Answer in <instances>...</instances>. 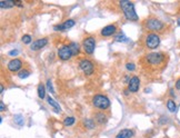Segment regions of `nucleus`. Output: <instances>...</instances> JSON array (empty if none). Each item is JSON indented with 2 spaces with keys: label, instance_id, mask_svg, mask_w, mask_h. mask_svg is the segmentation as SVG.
Listing matches in <instances>:
<instances>
[{
  "label": "nucleus",
  "instance_id": "nucleus-1",
  "mask_svg": "<svg viewBox=\"0 0 180 138\" xmlns=\"http://www.w3.org/2000/svg\"><path fill=\"white\" fill-rule=\"evenodd\" d=\"M120 7L122 9L124 17L129 21H138L139 17L137 15L136 10H135V5L132 3H130L129 0H121L119 3Z\"/></svg>",
  "mask_w": 180,
  "mask_h": 138
},
{
  "label": "nucleus",
  "instance_id": "nucleus-2",
  "mask_svg": "<svg viewBox=\"0 0 180 138\" xmlns=\"http://www.w3.org/2000/svg\"><path fill=\"white\" fill-rule=\"evenodd\" d=\"M93 105L99 110H106L110 107V100L107 96L102 94H97L93 97Z\"/></svg>",
  "mask_w": 180,
  "mask_h": 138
},
{
  "label": "nucleus",
  "instance_id": "nucleus-3",
  "mask_svg": "<svg viewBox=\"0 0 180 138\" xmlns=\"http://www.w3.org/2000/svg\"><path fill=\"white\" fill-rule=\"evenodd\" d=\"M145 28L150 31H162L165 29V24L161 20H159L158 18H148L145 21Z\"/></svg>",
  "mask_w": 180,
  "mask_h": 138
},
{
  "label": "nucleus",
  "instance_id": "nucleus-4",
  "mask_svg": "<svg viewBox=\"0 0 180 138\" xmlns=\"http://www.w3.org/2000/svg\"><path fill=\"white\" fill-rule=\"evenodd\" d=\"M145 60L149 66L157 67L165 61V55L161 52H150L145 57Z\"/></svg>",
  "mask_w": 180,
  "mask_h": 138
},
{
  "label": "nucleus",
  "instance_id": "nucleus-5",
  "mask_svg": "<svg viewBox=\"0 0 180 138\" xmlns=\"http://www.w3.org/2000/svg\"><path fill=\"white\" fill-rule=\"evenodd\" d=\"M160 45V37L155 32H150L145 38V46L148 49H156Z\"/></svg>",
  "mask_w": 180,
  "mask_h": 138
},
{
  "label": "nucleus",
  "instance_id": "nucleus-6",
  "mask_svg": "<svg viewBox=\"0 0 180 138\" xmlns=\"http://www.w3.org/2000/svg\"><path fill=\"white\" fill-rule=\"evenodd\" d=\"M82 48L87 55H93L95 52L96 48V39L93 36H89V37L85 38L82 41Z\"/></svg>",
  "mask_w": 180,
  "mask_h": 138
},
{
  "label": "nucleus",
  "instance_id": "nucleus-7",
  "mask_svg": "<svg viewBox=\"0 0 180 138\" xmlns=\"http://www.w3.org/2000/svg\"><path fill=\"white\" fill-rule=\"evenodd\" d=\"M79 67L87 76L93 75V72H95V67H93V61H90L87 58H82V59L79 60Z\"/></svg>",
  "mask_w": 180,
  "mask_h": 138
},
{
  "label": "nucleus",
  "instance_id": "nucleus-8",
  "mask_svg": "<svg viewBox=\"0 0 180 138\" xmlns=\"http://www.w3.org/2000/svg\"><path fill=\"white\" fill-rule=\"evenodd\" d=\"M58 57L61 60H63V61L70 59L71 57H72V52H71L69 45H62V46L59 48L58 49Z\"/></svg>",
  "mask_w": 180,
  "mask_h": 138
},
{
  "label": "nucleus",
  "instance_id": "nucleus-9",
  "mask_svg": "<svg viewBox=\"0 0 180 138\" xmlns=\"http://www.w3.org/2000/svg\"><path fill=\"white\" fill-rule=\"evenodd\" d=\"M21 67H22V60L19 59V58H15V59L10 60V61L8 62V69L12 72H20V70H21V69H20Z\"/></svg>",
  "mask_w": 180,
  "mask_h": 138
},
{
  "label": "nucleus",
  "instance_id": "nucleus-10",
  "mask_svg": "<svg viewBox=\"0 0 180 138\" xmlns=\"http://www.w3.org/2000/svg\"><path fill=\"white\" fill-rule=\"evenodd\" d=\"M139 87H140V79L138 76H134L130 79L129 84H128V90L130 93H137L139 90Z\"/></svg>",
  "mask_w": 180,
  "mask_h": 138
},
{
  "label": "nucleus",
  "instance_id": "nucleus-11",
  "mask_svg": "<svg viewBox=\"0 0 180 138\" xmlns=\"http://www.w3.org/2000/svg\"><path fill=\"white\" fill-rule=\"evenodd\" d=\"M47 45H48V39H47V38L37 39L31 44V46H30V49L34 50V51H37V50H39V49H41V48H44L45 46H47Z\"/></svg>",
  "mask_w": 180,
  "mask_h": 138
},
{
  "label": "nucleus",
  "instance_id": "nucleus-12",
  "mask_svg": "<svg viewBox=\"0 0 180 138\" xmlns=\"http://www.w3.org/2000/svg\"><path fill=\"white\" fill-rule=\"evenodd\" d=\"M75 25H76L75 20H73V19H68V20H66L65 22H62L61 25L54 26V29L55 30H67V29H70V28H72Z\"/></svg>",
  "mask_w": 180,
  "mask_h": 138
},
{
  "label": "nucleus",
  "instance_id": "nucleus-13",
  "mask_svg": "<svg viewBox=\"0 0 180 138\" xmlns=\"http://www.w3.org/2000/svg\"><path fill=\"white\" fill-rule=\"evenodd\" d=\"M116 31H117V26L108 25V26H106V27L102 28L100 34H101V36H103V37H109V36H112Z\"/></svg>",
  "mask_w": 180,
  "mask_h": 138
},
{
  "label": "nucleus",
  "instance_id": "nucleus-14",
  "mask_svg": "<svg viewBox=\"0 0 180 138\" xmlns=\"http://www.w3.org/2000/svg\"><path fill=\"white\" fill-rule=\"evenodd\" d=\"M135 136V131L132 129H122L118 133L116 138H131Z\"/></svg>",
  "mask_w": 180,
  "mask_h": 138
},
{
  "label": "nucleus",
  "instance_id": "nucleus-15",
  "mask_svg": "<svg viewBox=\"0 0 180 138\" xmlns=\"http://www.w3.org/2000/svg\"><path fill=\"white\" fill-rule=\"evenodd\" d=\"M95 120L97 121L99 125H103V124L107 123L108 117H107V115H106V114L99 111V113H95Z\"/></svg>",
  "mask_w": 180,
  "mask_h": 138
},
{
  "label": "nucleus",
  "instance_id": "nucleus-16",
  "mask_svg": "<svg viewBox=\"0 0 180 138\" xmlns=\"http://www.w3.org/2000/svg\"><path fill=\"white\" fill-rule=\"evenodd\" d=\"M47 103H48L49 105H50V106L52 107V108H54L56 111H58V113H60V111H61V107H60V105H59V104L57 103V101L55 100V99L52 98V97H50V96L47 97Z\"/></svg>",
  "mask_w": 180,
  "mask_h": 138
},
{
  "label": "nucleus",
  "instance_id": "nucleus-17",
  "mask_svg": "<svg viewBox=\"0 0 180 138\" xmlns=\"http://www.w3.org/2000/svg\"><path fill=\"white\" fill-rule=\"evenodd\" d=\"M69 47H70V50L72 52V56H77L80 52V46H79L77 42H70L69 44Z\"/></svg>",
  "mask_w": 180,
  "mask_h": 138
},
{
  "label": "nucleus",
  "instance_id": "nucleus-18",
  "mask_svg": "<svg viewBox=\"0 0 180 138\" xmlns=\"http://www.w3.org/2000/svg\"><path fill=\"white\" fill-rule=\"evenodd\" d=\"M16 5L15 1H12V0H1L0 1V7L1 9H8V8H12L13 6Z\"/></svg>",
  "mask_w": 180,
  "mask_h": 138
},
{
  "label": "nucleus",
  "instance_id": "nucleus-19",
  "mask_svg": "<svg viewBox=\"0 0 180 138\" xmlns=\"http://www.w3.org/2000/svg\"><path fill=\"white\" fill-rule=\"evenodd\" d=\"M82 125L85 126L87 129H93L96 127V123L93 119L91 118H87V119H83L82 120Z\"/></svg>",
  "mask_w": 180,
  "mask_h": 138
},
{
  "label": "nucleus",
  "instance_id": "nucleus-20",
  "mask_svg": "<svg viewBox=\"0 0 180 138\" xmlns=\"http://www.w3.org/2000/svg\"><path fill=\"white\" fill-rule=\"evenodd\" d=\"M38 97L40 99H45L46 98V88H45V85L42 84H39L38 85Z\"/></svg>",
  "mask_w": 180,
  "mask_h": 138
},
{
  "label": "nucleus",
  "instance_id": "nucleus-21",
  "mask_svg": "<svg viewBox=\"0 0 180 138\" xmlns=\"http://www.w3.org/2000/svg\"><path fill=\"white\" fill-rule=\"evenodd\" d=\"M167 108H168V110L171 111V113H175V111L177 110V105H176V103L172 99H169V100L167 101Z\"/></svg>",
  "mask_w": 180,
  "mask_h": 138
},
{
  "label": "nucleus",
  "instance_id": "nucleus-22",
  "mask_svg": "<svg viewBox=\"0 0 180 138\" xmlns=\"http://www.w3.org/2000/svg\"><path fill=\"white\" fill-rule=\"evenodd\" d=\"M29 76H30V72L28 69H21V70L18 72V77H19L20 79H24Z\"/></svg>",
  "mask_w": 180,
  "mask_h": 138
},
{
  "label": "nucleus",
  "instance_id": "nucleus-23",
  "mask_svg": "<svg viewBox=\"0 0 180 138\" xmlns=\"http://www.w3.org/2000/svg\"><path fill=\"white\" fill-rule=\"evenodd\" d=\"M75 121H76V119H75V117H66L65 118V120H63V125L65 126H72L73 124H75Z\"/></svg>",
  "mask_w": 180,
  "mask_h": 138
},
{
  "label": "nucleus",
  "instance_id": "nucleus-24",
  "mask_svg": "<svg viewBox=\"0 0 180 138\" xmlns=\"http://www.w3.org/2000/svg\"><path fill=\"white\" fill-rule=\"evenodd\" d=\"M114 40H116V41H119V42H124V41H127L128 38H127L124 34H119L114 37Z\"/></svg>",
  "mask_w": 180,
  "mask_h": 138
},
{
  "label": "nucleus",
  "instance_id": "nucleus-25",
  "mask_svg": "<svg viewBox=\"0 0 180 138\" xmlns=\"http://www.w3.org/2000/svg\"><path fill=\"white\" fill-rule=\"evenodd\" d=\"M21 40H22V42L24 44H30L31 42V40H32V38H31V36L30 34H24L21 37Z\"/></svg>",
  "mask_w": 180,
  "mask_h": 138
},
{
  "label": "nucleus",
  "instance_id": "nucleus-26",
  "mask_svg": "<svg viewBox=\"0 0 180 138\" xmlns=\"http://www.w3.org/2000/svg\"><path fill=\"white\" fill-rule=\"evenodd\" d=\"M47 90L51 94H55V89H54V86H52V82H51L50 79L47 80Z\"/></svg>",
  "mask_w": 180,
  "mask_h": 138
},
{
  "label": "nucleus",
  "instance_id": "nucleus-27",
  "mask_svg": "<svg viewBox=\"0 0 180 138\" xmlns=\"http://www.w3.org/2000/svg\"><path fill=\"white\" fill-rule=\"evenodd\" d=\"M126 68L127 70H129V72H134L135 69H136V66H135V64H132V62H127Z\"/></svg>",
  "mask_w": 180,
  "mask_h": 138
},
{
  "label": "nucleus",
  "instance_id": "nucleus-28",
  "mask_svg": "<svg viewBox=\"0 0 180 138\" xmlns=\"http://www.w3.org/2000/svg\"><path fill=\"white\" fill-rule=\"evenodd\" d=\"M22 118H24V117H21V116H20V115H18V116H16V117H15V121L18 124V125L21 126L22 124H24V120H22Z\"/></svg>",
  "mask_w": 180,
  "mask_h": 138
},
{
  "label": "nucleus",
  "instance_id": "nucleus-29",
  "mask_svg": "<svg viewBox=\"0 0 180 138\" xmlns=\"http://www.w3.org/2000/svg\"><path fill=\"white\" fill-rule=\"evenodd\" d=\"M8 55H9V56H11V57L17 56V55H18V50H17V49H15V50H10V51L8 52Z\"/></svg>",
  "mask_w": 180,
  "mask_h": 138
},
{
  "label": "nucleus",
  "instance_id": "nucleus-30",
  "mask_svg": "<svg viewBox=\"0 0 180 138\" xmlns=\"http://www.w3.org/2000/svg\"><path fill=\"white\" fill-rule=\"evenodd\" d=\"M176 88H177L178 90H180V78L176 82Z\"/></svg>",
  "mask_w": 180,
  "mask_h": 138
},
{
  "label": "nucleus",
  "instance_id": "nucleus-31",
  "mask_svg": "<svg viewBox=\"0 0 180 138\" xmlns=\"http://www.w3.org/2000/svg\"><path fill=\"white\" fill-rule=\"evenodd\" d=\"M6 109V107H5V104L3 103V101H1V103H0V110L1 111H3Z\"/></svg>",
  "mask_w": 180,
  "mask_h": 138
},
{
  "label": "nucleus",
  "instance_id": "nucleus-32",
  "mask_svg": "<svg viewBox=\"0 0 180 138\" xmlns=\"http://www.w3.org/2000/svg\"><path fill=\"white\" fill-rule=\"evenodd\" d=\"M129 93H130V91H129V90H128V89H124V95H126V96H128V95H129Z\"/></svg>",
  "mask_w": 180,
  "mask_h": 138
},
{
  "label": "nucleus",
  "instance_id": "nucleus-33",
  "mask_svg": "<svg viewBox=\"0 0 180 138\" xmlns=\"http://www.w3.org/2000/svg\"><path fill=\"white\" fill-rule=\"evenodd\" d=\"M3 90H5V87H3V85H1V86H0V93H3Z\"/></svg>",
  "mask_w": 180,
  "mask_h": 138
},
{
  "label": "nucleus",
  "instance_id": "nucleus-34",
  "mask_svg": "<svg viewBox=\"0 0 180 138\" xmlns=\"http://www.w3.org/2000/svg\"><path fill=\"white\" fill-rule=\"evenodd\" d=\"M177 22H178V25L180 26V17H179V18H178V19H177Z\"/></svg>",
  "mask_w": 180,
  "mask_h": 138
}]
</instances>
